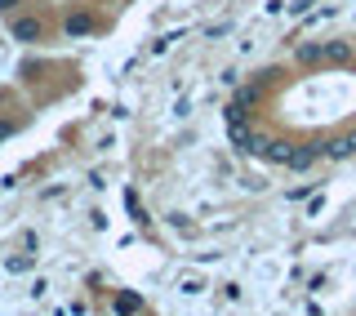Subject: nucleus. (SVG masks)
<instances>
[{
	"instance_id": "obj_1",
	"label": "nucleus",
	"mask_w": 356,
	"mask_h": 316,
	"mask_svg": "<svg viewBox=\"0 0 356 316\" xmlns=\"http://www.w3.org/2000/svg\"><path fill=\"white\" fill-rule=\"evenodd\" d=\"M14 41H23V45L41 41V23H36V18H18V23H14Z\"/></svg>"
},
{
	"instance_id": "obj_4",
	"label": "nucleus",
	"mask_w": 356,
	"mask_h": 316,
	"mask_svg": "<svg viewBox=\"0 0 356 316\" xmlns=\"http://www.w3.org/2000/svg\"><path fill=\"white\" fill-rule=\"evenodd\" d=\"M18 5V0H0V9H14Z\"/></svg>"
},
{
	"instance_id": "obj_3",
	"label": "nucleus",
	"mask_w": 356,
	"mask_h": 316,
	"mask_svg": "<svg viewBox=\"0 0 356 316\" xmlns=\"http://www.w3.org/2000/svg\"><path fill=\"white\" fill-rule=\"evenodd\" d=\"M138 308H143L138 294H120V299H116V312H138Z\"/></svg>"
},
{
	"instance_id": "obj_2",
	"label": "nucleus",
	"mask_w": 356,
	"mask_h": 316,
	"mask_svg": "<svg viewBox=\"0 0 356 316\" xmlns=\"http://www.w3.org/2000/svg\"><path fill=\"white\" fill-rule=\"evenodd\" d=\"M89 27H93L89 14H71V18H67V36H85Z\"/></svg>"
},
{
	"instance_id": "obj_5",
	"label": "nucleus",
	"mask_w": 356,
	"mask_h": 316,
	"mask_svg": "<svg viewBox=\"0 0 356 316\" xmlns=\"http://www.w3.org/2000/svg\"><path fill=\"white\" fill-rule=\"evenodd\" d=\"M0 138H9V125H0Z\"/></svg>"
}]
</instances>
